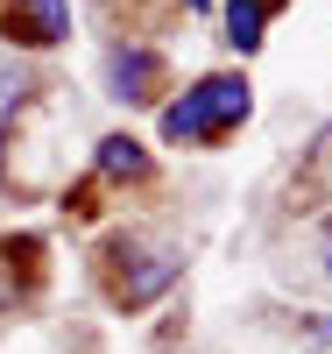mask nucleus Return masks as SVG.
<instances>
[{"mask_svg": "<svg viewBox=\"0 0 332 354\" xmlns=\"http://www.w3.org/2000/svg\"><path fill=\"white\" fill-rule=\"evenodd\" d=\"M276 8H283V0H226V28H233V43H240V50H255Z\"/></svg>", "mask_w": 332, "mask_h": 354, "instance_id": "nucleus-4", "label": "nucleus"}, {"mask_svg": "<svg viewBox=\"0 0 332 354\" xmlns=\"http://www.w3.org/2000/svg\"><path fill=\"white\" fill-rule=\"evenodd\" d=\"M106 71H113V93L120 100H156V85H163V64L148 50H113Z\"/></svg>", "mask_w": 332, "mask_h": 354, "instance_id": "nucleus-3", "label": "nucleus"}, {"mask_svg": "<svg viewBox=\"0 0 332 354\" xmlns=\"http://www.w3.org/2000/svg\"><path fill=\"white\" fill-rule=\"evenodd\" d=\"M191 8H205V0H191Z\"/></svg>", "mask_w": 332, "mask_h": 354, "instance_id": "nucleus-9", "label": "nucleus"}, {"mask_svg": "<svg viewBox=\"0 0 332 354\" xmlns=\"http://www.w3.org/2000/svg\"><path fill=\"white\" fill-rule=\"evenodd\" d=\"M248 78H233V71H213V78H198L184 100H170L163 106V135L170 142H213L226 128L248 121Z\"/></svg>", "mask_w": 332, "mask_h": 354, "instance_id": "nucleus-1", "label": "nucleus"}, {"mask_svg": "<svg viewBox=\"0 0 332 354\" xmlns=\"http://www.w3.org/2000/svg\"><path fill=\"white\" fill-rule=\"evenodd\" d=\"M21 93H28V78H21L14 64H0V113H8V106H14Z\"/></svg>", "mask_w": 332, "mask_h": 354, "instance_id": "nucleus-6", "label": "nucleus"}, {"mask_svg": "<svg viewBox=\"0 0 332 354\" xmlns=\"http://www.w3.org/2000/svg\"><path fill=\"white\" fill-rule=\"evenodd\" d=\"M99 170H106V177H141V170H148V149H141L135 135H106V142H99Z\"/></svg>", "mask_w": 332, "mask_h": 354, "instance_id": "nucleus-5", "label": "nucleus"}, {"mask_svg": "<svg viewBox=\"0 0 332 354\" xmlns=\"http://www.w3.org/2000/svg\"><path fill=\"white\" fill-rule=\"evenodd\" d=\"M325 277H332V227H325Z\"/></svg>", "mask_w": 332, "mask_h": 354, "instance_id": "nucleus-8", "label": "nucleus"}, {"mask_svg": "<svg viewBox=\"0 0 332 354\" xmlns=\"http://www.w3.org/2000/svg\"><path fill=\"white\" fill-rule=\"evenodd\" d=\"M0 36L28 43V50H50L71 36V0H0Z\"/></svg>", "mask_w": 332, "mask_h": 354, "instance_id": "nucleus-2", "label": "nucleus"}, {"mask_svg": "<svg viewBox=\"0 0 332 354\" xmlns=\"http://www.w3.org/2000/svg\"><path fill=\"white\" fill-rule=\"evenodd\" d=\"M311 340H332V319H311Z\"/></svg>", "mask_w": 332, "mask_h": 354, "instance_id": "nucleus-7", "label": "nucleus"}]
</instances>
